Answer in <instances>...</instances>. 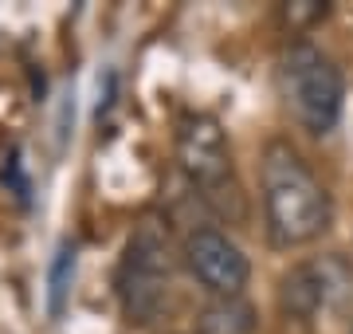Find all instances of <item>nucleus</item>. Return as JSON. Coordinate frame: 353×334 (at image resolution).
<instances>
[{"label": "nucleus", "mask_w": 353, "mask_h": 334, "mask_svg": "<svg viewBox=\"0 0 353 334\" xmlns=\"http://www.w3.org/2000/svg\"><path fill=\"white\" fill-rule=\"evenodd\" d=\"M263 217L279 248H303L330 228V193L303 154L283 138L263 146Z\"/></svg>", "instance_id": "f257e3e1"}, {"label": "nucleus", "mask_w": 353, "mask_h": 334, "mask_svg": "<svg viewBox=\"0 0 353 334\" xmlns=\"http://www.w3.org/2000/svg\"><path fill=\"white\" fill-rule=\"evenodd\" d=\"M279 95L287 103L290 118L306 130V134H330L341 118L345 103V79L341 67L330 59L314 43H290L279 55Z\"/></svg>", "instance_id": "f03ea898"}, {"label": "nucleus", "mask_w": 353, "mask_h": 334, "mask_svg": "<svg viewBox=\"0 0 353 334\" xmlns=\"http://www.w3.org/2000/svg\"><path fill=\"white\" fill-rule=\"evenodd\" d=\"M173 256H169V228L165 220L145 217L130 232L122 264H118V299L122 315L138 326H150L169 303Z\"/></svg>", "instance_id": "7ed1b4c3"}, {"label": "nucleus", "mask_w": 353, "mask_h": 334, "mask_svg": "<svg viewBox=\"0 0 353 334\" xmlns=\"http://www.w3.org/2000/svg\"><path fill=\"white\" fill-rule=\"evenodd\" d=\"M176 161L192 185L204 193H220L232 181V146L220 126V118L192 110L176 122Z\"/></svg>", "instance_id": "20e7f679"}, {"label": "nucleus", "mask_w": 353, "mask_h": 334, "mask_svg": "<svg viewBox=\"0 0 353 334\" xmlns=\"http://www.w3.org/2000/svg\"><path fill=\"white\" fill-rule=\"evenodd\" d=\"M185 264L196 275V283L216 299H240L252 279V264L243 248L220 228H192L185 236Z\"/></svg>", "instance_id": "39448f33"}, {"label": "nucleus", "mask_w": 353, "mask_h": 334, "mask_svg": "<svg viewBox=\"0 0 353 334\" xmlns=\"http://www.w3.org/2000/svg\"><path fill=\"white\" fill-rule=\"evenodd\" d=\"M345 295H353V271L338 256L294 264L279 279V307L294 322H310L322 307L341 303Z\"/></svg>", "instance_id": "423d86ee"}, {"label": "nucleus", "mask_w": 353, "mask_h": 334, "mask_svg": "<svg viewBox=\"0 0 353 334\" xmlns=\"http://www.w3.org/2000/svg\"><path fill=\"white\" fill-rule=\"evenodd\" d=\"M255 307L243 299H212L196 315V334H252Z\"/></svg>", "instance_id": "0eeeda50"}, {"label": "nucleus", "mask_w": 353, "mask_h": 334, "mask_svg": "<svg viewBox=\"0 0 353 334\" xmlns=\"http://www.w3.org/2000/svg\"><path fill=\"white\" fill-rule=\"evenodd\" d=\"M75 264H79V252L75 244H59L55 259H51L48 268V315L51 319H59L67 311V299H71V283H75Z\"/></svg>", "instance_id": "6e6552de"}, {"label": "nucleus", "mask_w": 353, "mask_h": 334, "mask_svg": "<svg viewBox=\"0 0 353 334\" xmlns=\"http://www.w3.org/2000/svg\"><path fill=\"white\" fill-rule=\"evenodd\" d=\"M326 12L330 8L322 4V0H290V4H279V24H283V32L299 36V32H306V28H314Z\"/></svg>", "instance_id": "1a4fd4ad"}, {"label": "nucleus", "mask_w": 353, "mask_h": 334, "mask_svg": "<svg viewBox=\"0 0 353 334\" xmlns=\"http://www.w3.org/2000/svg\"><path fill=\"white\" fill-rule=\"evenodd\" d=\"M350 334H353V331H350Z\"/></svg>", "instance_id": "9d476101"}]
</instances>
